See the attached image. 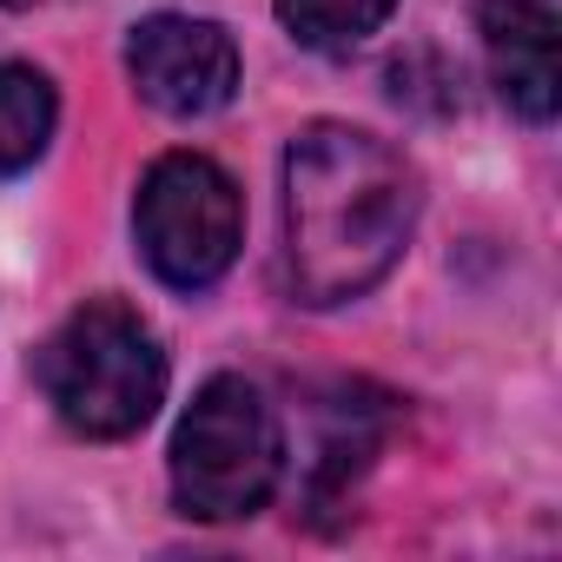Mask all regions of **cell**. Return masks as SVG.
Returning a JSON list of instances; mask_svg holds the SVG:
<instances>
[{
  "label": "cell",
  "mask_w": 562,
  "mask_h": 562,
  "mask_svg": "<svg viewBox=\"0 0 562 562\" xmlns=\"http://www.w3.org/2000/svg\"><path fill=\"white\" fill-rule=\"evenodd\" d=\"M417 166L364 133L318 120L285 153V278L312 312L351 305L384 285L417 232Z\"/></svg>",
  "instance_id": "6da1fadb"
},
{
  "label": "cell",
  "mask_w": 562,
  "mask_h": 562,
  "mask_svg": "<svg viewBox=\"0 0 562 562\" xmlns=\"http://www.w3.org/2000/svg\"><path fill=\"white\" fill-rule=\"evenodd\" d=\"M41 391L67 430L113 443L133 437L166 397V351L153 325L120 299H87L47 345H41Z\"/></svg>",
  "instance_id": "7a4b0ae2"
},
{
  "label": "cell",
  "mask_w": 562,
  "mask_h": 562,
  "mask_svg": "<svg viewBox=\"0 0 562 562\" xmlns=\"http://www.w3.org/2000/svg\"><path fill=\"white\" fill-rule=\"evenodd\" d=\"M285 476V437L258 384L212 378L172 430V496L199 522L258 516Z\"/></svg>",
  "instance_id": "3957f363"
},
{
  "label": "cell",
  "mask_w": 562,
  "mask_h": 562,
  "mask_svg": "<svg viewBox=\"0 0 562 562\" xmlns=\"http://www.w3.org/2000/svg\"><path fill=\"white\" fill-rule=\"evenodd\" d=\"M133 232L146 265L166 278L172 292H205L232 271L238 238H245V205L225 166H212L205 153H166L153 159V172L139 179V205H133Z\"/></svg>",
  "instance_id": "277c9868"
},
{
  "label": "cell",
  "mask_w": 562,
  "mask_h": 562,
  "mask_svg": "<svg viewBox=\"0 0 562 562\" xmlns=\"http://www.w3.org/2000/svg\"><path fill=\"white\" fill-rule=\"evenodd\" d=\"M126 74L146 106H159L172 120H205L238 93V47L218 21L153 14L126 41Z\"/></svg>",
  "instance_id": "5b68a950"
},
{
  "label": "cell",
  "mask_w": 562,
  "mask_h": 562,
  "mask_svg": "<svg viewBox=\"0 0 562 562\" xmlns=\"http://www.w3.org/2000/svg\"><path fill=\"white\" fill-rule=\"evenodd\" d=\"M476 27H483V54L503 106L522 113L529 126H549L562 100L555 8L549 0H476Z\"/></svg>",
  "instance_id": "8992f818"
},
{
  "label": "cell",
  "mask_w": 562,
  "mask_h": 562,
  "mask_svg": "<svg viewBox=\"0 0 562 562\" xmlns=\"http://www.w3.org/2000/svg\"><path fill=\"white\" fill-rule=\"evenodd\" d=\"M54 120H60L54 80L34 74V67H21V60H0V179L27 172L47 153Z\"/></svg>",
  "instance_id": "52a82bcc"
},
{
  "label": "cell",
  "mask_w": 562,
  "mask_h": 562,
  "mask_svg": "<svg viewBox=\"0 0 562 562\" xmlns=\"http://www.w3.org/2000/svg\"><path fill=\"white\" fill-rule=\"evenodd\" d=\"M397 14V0H278L285 34L312 54H351Z\"/></svg>",
  "instance_id": "ba28073f"
},
{
  "label": "cell",
  "mask_w": 562,
  "mask_h": 562,
  "mask_svg": "<svg viewBox=\"0 0 562 562\" xmlns=\"http://www.w3.org/2000/svg\"><path fill=\"white\" fill-rule=\"evenodd\" d=\"M391 100L424 106V113H450L457 106V74L443 60H430V80H424V54H404V60H391Z\"/></svg>",
  "instance_id": "9c48e42d"
},
{
  "label": "cell",
  "mask_w": 562,
  "mask_h": 562,
  "mask_svg": "<svg viewBox=\"0 0 562 562\" xmlns=\"http://www.w3.org/2000/svg\"><path fill=\"white\" fill-rule=\"evenodd\" d=\"M0 8H34V0H0Z\"/></svg>",
  "instance_id": "30bf717a"
},
{
  "label": "cell",
  "mask_w": 562,
  "mask_h": 562,
  "mask_svg": "<svg viewBox=\"0 0 562 562\" xmlns=\"http://www.w3.org/2000/svg\"><path fill=\"white\" fill-rule=\"evenodd\" d=\"M549 8H555V0H549Z\"/></svg>",
  "instance_id": "8fae6325"
}]
</instances>
